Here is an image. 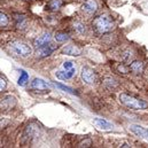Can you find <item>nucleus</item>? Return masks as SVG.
Here are the masks:
<instances>
[{"mask_svg":"<svg viewBox=\"0 0 148 148\" xmlns=\"http://www.w3.org/2000/svg\"><path fill=\"white\" fill-rule=\"evenodd\" d=\"M93 28L98 34H108L114 29V22L109 16L107 15H100L97 16L92 22Z\"/></svg>","mask_w":148,"mask_h":148,"instance_id":"1","label":"nucleus"},{"mask_svg":"<svg viewBox=\"0 0 148 148\" xmlns=\"http://www.w3.org/2000/svg\"><path fill=\"white\" fill-rule=\"evenodd\" d=\"M119 101L124 106H126L127 108L133 109V110H144L148 107V103L146 101L138 99V98H134V97H131V95L125 94V93H122L119 95Z\"/></svg>","mask_w":148,"mask_h":148,"instance_id":"2","label":"nucleus"},{"mask_svg":"<svg viewBox=\"0 0 148 148\" xmlns=\"http://www.w3.org/2000/svg\"><path fill=\"white\" fill-rule=\"evenodd\" d=\"M9 49L13 54H15L17 56H21V58H27L32 53V48L27 42L21 41V40L12 41L9 44Z\"/></svg>","mask_w":148,"mask_h":148,"instance_id":"3","label":"nucleus"},{"mask_svg":"<svg viewBox=\"0 0 148 148\" xmlns=\"http://www.w3.org/2000/svg\"><path fill=\"white\" fill-rule=\"evenodd\" d=\"M82 78L83 80L86 83V84H94L95 80H97V76H95V73L88 68V67H84L82 69Z\"/></svg>","mask_w":148,"mask_h":148,"instance_id":"4","label":"nucleus"},{"mask_svg":"<svg viewBox=\"0 0 148 148\" xmlns=\"http://www.w3.org/2000/svg\"><path fill=\"white\" fill-rule=\"evenodd\" d=\"M129 129H130V131H131L133 134H136L137 137H139V138H141V139H144V140L148 141V130L147 129H144L143 126L137 125V124H131V125L129 126Z\"/></svg>","mask_w":148,"mask_h":148,"instance_id":"5","label":"nucleus"},{"mask_svg":"<svg viewBox=\"0 0 148 148\" xmlns=\"http://www.w3.org/2000/svg\"><path fill=\"white\" fill-rule=\"evenodd\" d=\"M93 124L99 129V130H102V131H109L114 127V125L111 124L110 122L103 119V118H100V117H95L93 118Z\"/></svg>","mask_w":148,"mask_h":148,"instance_id":"6","label":"nucleus"},{"mask_svg":"<svg viewBox=\"0 0 148 148\" xmlns=\"http://www.w3.org/2000/svg\"><path fill=\"white\" fill-rule=\"evenodd\" d=\"M15 105H16V99L13 95H7L0 101V108L2 110H9L14 108Z\"/></svg>","mask_w":148,"mask_h":148,"instance_id":"7","label":"nucleus"},{"mask_svg":"<svg viewBox=\"0 0 148 148\" xmlns=\"http://www.w3.org/2000/svg\"><path fill=\"white\" fill-rule=\"evenodd\" d=\"M49 84H47L45 80L40 79V78H35L32 82H31V87L34 90H37V91H46L49 88Z\"/></svg>","mask_w":148,"mask_h":148,"instance_id":"8","label":"nucleus"},{"mask_svg":"<svg viewBox=\"0 0 148 148\" xmlns=\"http://www.w3.org/2000/svg\"><path fill=\"white\" fill-rule=\"evenodd\" d=\"M82 9L84 12H86L87 14H93L97 12L98 9V3L94 1V0H86L83 6H82Z\"/></svg>","mask_w":148,"mask_h":148,"instance_id":"9","label":"nucleus"},{"mask_svg":"<svg viewBox=\"0 0 148 148\" xmlns=\"http://www.w3.org/2000/svg\"><path fill=\"white\" fill-rule=\"evenodd\" d=\"M75 75H76V68L71 69V70H64V69L60 70L55 74V76L61 80H68V79H71Z\"/></svg>","mask_w":148,"mask_h":148,"instance_id":"10","label":"nucleus"},{"mask_svg":"<svg viewBox=\"0 0 148 148\" xmlns=\"http://www.w3.org/2000/svg\"><path fill=\"white\" fill-rule=\"evenodd\" d=\"M55 49V46L54 45H52L51 42H48L47 45H45V46H41V47H39V51H38L37 55L38 56H48V55H51L52 53H53V51Z\"/></svg>","mask_w":148,"mask_h":148,"instance_id":"11","label":"nucleus"},{"mask_svg":"<svg viewBox=\"0 0 148 148\" xmlns=\"http://www.w3.org/2000/svg\"><path fill=\"white\" fill-rule=\"evenodd\" d=\"M62 53H63V54H67V55L78 56V55L82 54V51H80V48H78V47L75 46V45H68V46H66V47L63 48Z\"/></svg>","mask_w":148,"mask_h":148,"instance_id":"12","label":"nucleus"},{"mask_svg":"<svg viewBox=\"0 0 148 148\" xmlns=\"http://www.w3.org/2000/svg\"><path fill=\"white\" fill-rule=\"evenodd\" d=\"M48 42H51V35L49 34H44V35L39 36L35 40V45H36V47H38V48L41 47V46L47 45Z\"/></svg>","mask_w":148,"mask_h":148,"instance_id":"13","label":"nucleus"},{"mask_svg":"<svg viewBox=\"0 0 148 148\" xmlns=\"http://www.w3.org/2000/svg\"><path fill=\"white\" fill-rule=\"evenodd\" d=\"M130 69H131L134 74H140V73H143V69H144L143 62H140V61H133V62L130 64Z\"/></svg>","mask_w":148,"mask_h":148,"instance_id":"14","label":"nucleus"},{"mask_svg":"<svg viewBox=\"0 0 148 148\" xmlns=\"http://www.w3.org/2000/svg\"><path fill=\"white\" fill-rule=\"evenodd\" d=\"M29 80V75L27 74L24 70H22L21 71V75H20V78H18V85H21V86H24L25 84H27V82Z\"/></svg>","mask_w":148,"mask_h":148,"instance_id":"15","label":"nucleus"},{"mask_svg":"<svg viewBox=\"0 0 148 148\" xmlns=\"http://www.w3.org/2000/svg\"><path fill=\"white\" fill-rule=\"evenodd\" d=\"M62 6V0H51L48 3V8L52 10H56Z\"/></svg>","mask_w":148,"mask_h":148,"instance_id":"16","label":"nucleus"},{"mask_svg":"<svg viewBox=\"0 0 148 148\" xmlns=\"http://www.w3.org/2000/svg\"><path fill=\"white\" fill-rule=\"evenodd\" d=\"M55 40L56 41H60V42H62V41H66V40H68L69 39V35L68 34H66V32H56L55 34Z\"/></svg>","mask_w":148,"mask_h":148,"instance_id":"17","label":"nucleus"},{"mask_svg":"<svg viewBox=\"0 0 148 148\" xmlns=\"http://www.w3.org/2000/svg\"><path fill=\"white\" fill-rule=\"evenodd\" d=\"M74 27H75V30H76L78 34H80V35H83V34H85V32H86V27H85V24H84V23L77 22Z\"/></svg>","mask_w":148,"mask_h":148,"instance_id":"18","label":"nucleus"},{"mask_svg":"<svg viewBox=\"0 0 148 148\" xmlns=\"http://www.w3.org/2000/svg\"><path fill=\"white\" fill-rule=\"evenodd\" d=\"M56 87H59V88H61V90H63L64 92H68V93H70V94H76V92H75L73 88H70V87H67V86H64V85H62V84H59V83H56V84H54Z\"/></svg>","mask_w":148,"mask_h":148,"instance_id":"19","label":"nucleus"},{"mask_svg":"<svg viewBox=\"0 0 148 148\" xmlns=\"http://www.w3.org/2000/svg\"><path fill=\"white\" fill-rule=\"evenodd\" d=\"M7 24H8V17L3 13H0V27H6Z\"/></svg>","mask_w":148,"mask_h":148,"instance_id":"20","label":"nucleus"},{"mask_svg":"<svg viewBox=\"0 0 148 148\" xmlns=\"http://www.w3.org/2000/svg\"><path fill=\"white\" fill-rule=\"evenodd\" d=\"M63 69L64 70H71V69H74V64H73V62H70V61H67V62H64L63 63Z\"/></svg>","mask_w":148,"mask_h":148,"instance_id":"21","label":"nucleus"},{"mask_svg":"<svg viewBox=\"0 0 148 148\" xmlns=\"http://www.w3.org/2000/svg\"><path fill=\"white\" fill-rule=\"evenodd\" d=\"M91 144H92L91 139H86V140H83V141L79 144V146H78V147H90V146H91Z\"/></svg>","mask_w":148,"mask_h":148,"instance_id":"22","label":"nucleus"},{"mask_svg":"<svg viewBox=\"0 0 148 148\" xmlns=\"http://www.w3.org/2000/svg\"><path fill=\"white\" fill-rule=\"evenodd\" d=\"M6 86H7V82H6V79L2 78V77H0V92H2V91L6 88Z\"/></svg>","mask_w":148,"mask_h":148,"instance_id":"23","label":"nucleus"},{"mask_svg":"<svg viewBox=\"0 0 148 148\" xmlns=\"http://www.w3.org/2000/svg\"><path fill=\"white\" fill-rule=\"evenodd\" d=\"M118 70H119L122 74H127V73H129V68H127V67H124V66H119V67H118Z\"/></svg>","mask_w":148,"mask_h":148,"instance_id":"24","label":"nucleus"},{"mask_svg":"<svg viewBox=\"0 0 148 148\" xmlns=\"http://www.w3.org/2000/svg\"><path fill=\"white\" fill-rule=\"evenodd\" d=\"M121 147H130V145H129V144H123Z\"/></svg>","mask_w":148,"mask_h":148,"instance_id":"25","label":"nucleus"}]
</instances>
